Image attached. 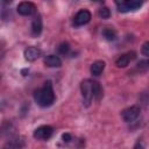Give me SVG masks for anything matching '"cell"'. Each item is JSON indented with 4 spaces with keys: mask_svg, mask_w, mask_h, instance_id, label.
<instances>
[{
    "mask_svg": "<svg viewBox=\"0 0 149 149\" xmlns=\"http://www.w3.org/2000/svg\"><path fill=\"white\" fill-rule=\"evenodd\" d=\"M92 87H93V98L95 100H100L102 98V87L98 81L92 80Z\"/></svg>",
    "mask_w": 149,
    "mask_h": 149,
    "instance_id": "13",
    "label": "cell"
},
{
    "mask_svg": "<svg viewBox=\"0 0 149 149\" xmlns=\"http://www.w3.org/2000/svg\"><path fill=\"white\" fill-rule=\"evenodd\" d=\"M105 62L104 61H95L92 65H91V69H90V71H91V73L93 74V76H99L100 73H102V71L105 70Z\"/></svg>",
    "mask_w": 149,
    "mask_h": 149,
    "instance_id": "12",
    "label": "cell"
},
{
    "mask_svg": "<svg viewBox=\"0 0 149 149\" xmlns=\"http://www.w3.org/2000/svg\"><path fill=\"white\" fill-rule=\"evenodd\" d=\"M41 55H42L41 50L36 47H28L24 50V58L29 62H34V61L38 59L41 57Z\"/></svg>",
    "mask_w": 149,
    "mask_h": 149,
    "instance_id": "8",
    "label": "cell"
},
{
    "mask_svg": "<svg viewBox=\"0 0 149 149\" xmlns=\"http://www.w3.org/2000/svg\"><path fill=\"white\" fill-rule=\"evenodd\" d=\"M16 10L20 15H23V16H29L31 14H34L36 12V6L30 2V1H22L17 5L16 7Z\"/></svg>",
    "mask_w": 149,
    "mask_h": 149,
    "instance_id": "6",
    "label": "cell"
},
{
    "mask_svg": "<svg viewBox=\"0 0 149 149\" xmlns=\"http://www.w3.org/2000/svg\"><path fill=\"white\" fill-rule=\"evenodd\" d=\"M118 6V10L121 13H127L130 10H136L142 6V1L137 0H129V1H121V2H115Z\"/></svg>",
    "mask_w": 149,
    "mask_h": 149,
    "instance_id": "3",
    "label": "cell"
},
{
    "mask_svg": "<svg viewBox=\"0 0 149 149\" xmlns=\"http://www.w3.org/2000/svg\"><path fill=\"white\" fill-rule=\"evenodd\" d=\"M140 112H141V109L139 106H130V107L123 109L121 115H122V119L125 122H132L137 119V116L140 115Z\"/></svg>",
    "mask_w": 149,
    "mask_h": 149,
    "instance_id": "7",
    "label": "cell"
},
{
    "mask_svg": "<svg viewBox=\"0 0 149 149\" xmlns=\"http://www.w3.org/2000/svg\"><path fill=\"white\" fill-rule=\"evenodd\" d=\"M135 58V52H127V54H123V55H121L116 61H115V64H116V66L118 68H126L129 63H130V61H133Z\"/></svg>",
    "mask_w": 149,
    "mask_h": 149,
    "instance_id": "9",
    "label": "cell"
},
{
    "mask_svg": "<svg viewBox=\"0 0 149 149\" xmlns=\"http://www.w3.org/2000/svg\"><path fill=\"white\" fill-rule=\"evenodd\" d=\"M92 19V14L90 10L87 9H80L76 15H74V19H73V23L74 26L79 27V26H84L86 23H88Z\"/></svg>",
    "mask_w": 149,
    "mask_h": 149,
    "instance_id": "4",
    "label": "cell"
},
{
    "mask_svg": "<svg viewBox=\"0 0 149 149\" xmlns=\"http://www.w3.org/2000/svg\"><path fill=\"white\" fill-rule=\"evenodd\" d=\"M44 64L49 68H59L62 65V61L56 55H48L44 58Z\"/></svg>",
    "mask_w": 149,
    "mask_h": 149,
    "instance_id": "11",
    "label": "cell"
},
{
    "mask_svg": "<svg viewBox=\"0 0 149 149\" xmlns=\"http://www.w3.org/2000/svg\"><path fill=\"white\" fill-rule=\"evenodd\" d=\"M62 139H63V141L64 142H70V140H71V135L70 134H63V136H62Z\"/></svg>",
    "mask_w": 149,
    "mask_h": 149,
    "instance_id": "19",
    "label": "cell"
},
{
    "mask_svg": "<svg viewBox=\"0 0 149 149\" xmlns=\"http://www.w3.org/2000/svg\"><path fill=\"white\" fill-rule=\"evenodd\" d=\"M141 52H142L143 56L149 57V41H147V42L143 43V45L141 48Z\"/></svg>",
    "mask_w": 149,
    "mask_h": 149,
    "instance_id": "18",
    "label": "cell"
},
{
    "mask_svg": "<svg viewBox=\"0 0 149 149\" xmlns=\"http://www.w3.org/2000/svg\"><path fill=\"white\" fill-rule=\"evenodd\" d=\"M52 133H54L52 127L44 125V126L37 127V128L34 130V134H33V135H34V137L37 139V140H48V139L51 137Z\"/></svg>",
    "mask_w": 149,
    "mask_h": 149,
    "instance_id": "5",
    "label": "cell"
},
{
    "mask_svg": "<svg viewBox=\"0 0 149 149\" xmlns=\"http://www.w3.org/2000/svg\"><path fill=\"white\" fill-rule=\"evenodd\" d=\"M22 144H20L17 141H10L5 146V149H21Z\"/></svg>",
    "mask_w": 149,
    "mask_h": 149,
    "instance_id": "16",
    "label": "cell"
},
{
    "mask_svg": "<svg viewBox=\"0 0 149 149\" xmlns=\"http://www.w3.org/2000/svg\"><path fill=\"white\" fill-rule=\"evenodd\" d=\"M34 99L41 107H49L55 101V92L52 88V83L50 80L45 81L44 85L34 92Z\"/></svg>",
    "mask_w": 149,
    "mask_h": 149,
    "instance_id": "1",
    "label": "cell"
},
{
    "mask_svg": "<svg viewBox=\"0 0 149 149\" xmlns=\"http://www.w3.org/2000/svg\"><path fill=\"white\" fill-rule=\"evenodd\" d=\"M133 149H144V147H143V144L142 143H136L135 146H134V148Z\"/></svg>",
    "mask_w": 149,
    "mask_h": 149,
    "instance_id": "20",
    "label": "cell"
},
{
    "mask_svg": "<svg viewBox=\"0 0 149 149\" xmlns=\"http://www.w3.org/2000/svg\"><path fill=\"white\" fill-rule=\"evenodd\" d=\"M102 36L107 40V41H114L116 38V33L115 30H113L112 28H105L102 30Z\"/></svg>",
    "mask_w": 149,
    "mask_h": 149,
    "instance_id": "14",
    "label": "cell"
},
{
    "mask_svg": "<svg viewBox=\"0 0 149 149\" xmlns=\"http://www.w3.org/2000/svg\"><path fill=\"white\" fill-rule=\"evenodd\" d=\"M80 91L83 95V104L88 107L93 99V87H92V80L85 79L80 84Z\"/></svg>",
    "mask_w": 149,
    "mask_h": 149,
    "instance_id": "2",
    "label": "cell"
},
{
    "mask_svg": "<svg viewBox=\"0 0 149 149\" xmlns=\"http://www.w3.org/2000/svg\"><path fill=\"white\" fill-rule=\"evenodd\" d=\"M99 16L102 19H108L111 16V10L108 9V7H101L99 9Z\"/></svg>",
    "mask_w": 149,
    "mask_h": 149,
    "instance_id": "15",
    "label": "cell"
},
{
    "mask_svg": "<svg viewBox=\"0 0 149 149\" xmlns=\"http://www.w3.org/2000/svg\"><path fill=\"white\" fill-rule=\"evenodd\" d=\"M58 51H59V54H62V55H66V54L70 51V45L64 42V43H62V44L58 47Z\"/></svg>",
    "mask_w": 149,
    "mask_h": 149,
    "instance_id": "17",
    "label": "cell"
},
{
    "mask_svg": "<svg viewBox=\"0 0 149 149\" xmlns=\"http://www.w3.org/2000/svg\"><path fill=\"white\" fill-rule=\"evenodd\" d=\"M42 19H41V15H36L33 21H31V34L34 36H38L42 31Z\"/></svg>",
    "mask_w": 149,
    "mask_h": 149,
    "instance_id": "10",
    "label": "cell"
},
{
    "mask_svg": "<svg viewBox=\"0 0 149 149\" xmlns=\"http://www.w3.org/2000/svg\"><path fill=\"white\" fill-rule=\"evenodd\" d=\"M146 64H147V66H149V59H148V61H146Z\"/></svg>",
    "mask_w": 149,
    "mask_h": 149,
    "instance_id": "21",
    "label": "cell"
}]
</instances>
